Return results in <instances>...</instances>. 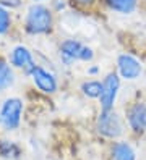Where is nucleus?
Segmentation results:
<instances>
[{"label":"nucleus","instance_id":"obj_1","mask_svg":"<svg viewBox=\"0 0 146 160\" xmlns=\"http://www.w3.org/2000/svg\"><path fill=\"white\" fill-rule=\"evenodd\" d=\"M24 32L29 36H47L54 29V10L44 3H31L23 21Z\"/></svg>","mask_w":146,"mask_h":160},{"label":"nucleus","instance_id":"obj_2","mask_svg":"<svg viewBox=\"0 0 146 160\" xmlns=\"http://www.w3.org/2000/svg\"><path fill=\"white\" fill-rule=\"evenodd\" d=\"M94 129L104 139H109V141L122 139L127 129L125 117L117 108H112V110L99 108V112L96 115V121H94Z\"/></svg>","mask_w":146,"mask_h":160},{"label":"nucleus","instance_id":"obj_3","mask_svg":"<svg viewBox=\"0 0 146 160\" xmlns=\"http://www.w3.org/2000/svg\"><path fill=\"white\" fill-rule=\"evenodd\" d=\"M58 55H60V62L65 67H72L76 62L93 63L96 58V52L93 47L81 42L80 39H75V37H67L60 42Z\"/></svg>","mask_w":146,"mask_h":160},{"label":"nucleus","instance_id":"obj_4","mask_svg":"<svg viewBox=\"0 0 146 160\" xmlns=\"http://www.w3.org/2000/svg\"><path fill=\"white\" fill-rule=\"evenodd\" d=\"M123 82H135L141 79L144 73V65L132 52H120L115 57V68H114Z\"/></svg>","mask_w":146,"mask_h":160},{"label":"nucleus","instance_id":"obj_5","mask_svg":"<svg viewBox=\"0 0 146 160\" xmlns=\"http://www.w3.org/2000/svg\"><path fill=\"white\" fill-rule=\"evenodd\" d=\"M101 79H102V92L97 103H99L101 110H112L117 105L123 81L115 70H109L107 73H104Z\"/></svg>","mask_w":146,"mask_h":160},{"label":"nucleus","instance_id":"obj_6","mask_svg":"<svg viewBox=\"0 0 146 160\" xmlns=\"http://www.w3.org/2000/svg\"><path fill=\"white\" fill-rule=\"evenodd\" d=\"M125 123L135 136H144L146 134V100L144 99H135L128 102L123 108Z\"/></svg>","mask_w":146,"mask_h":160},{"label":"nucleus","instance_id":"obj_7","mask_svg":"<svg viewBox=\"0 0 146 160\" xmlns=\"http://www.w3.org/2000/svg\"><path fill=\"white\" fill-rule=\"evenodd\" d=\"M23 100L19 97H8L0 105V126L5 131H15L21 125Z\"/></svg>","mask_w":146,"mask_h":160},{"label":"nucleus","instance_id":"obj_8","mask_svg":"<svg viewBox=\"0 0 146 160\" xmlns=\"http://www.w3.org/2000/svg\"><path fill=\"white\" fill-rule=\"evenodd\" d=\"M28 76L31 78L36 89L41 91L42 94H49V96H51V94H55L58 91V79H57V76L52 71H49L47 68L41 67V65L36 63V67L29 71Z\"/></svg>","mask_w":146,"mask_h":160},{"label":"nucleus","instance_id":"obj_9","mask_svg":"<svg viewBox=\"0 0 146 160\" xmlns=\"http://www.w3.org/2000/svg\"><path fill=\"white\" fill-rule=\"evenodd\" d=\"M102 10L117 16H133L138 13L143 0H99Z\"/></svg>","mask_w":146,"mask_h":160},{"label":"nucleus","instance_id":"obj_10","mask_svg":"<svg viewBox=\"0 0 146 160\" xmlns=\"http://www.w3.org/2000/svg\"><path fill=\"white\" fill-rule=\"evenodd\" d=\"M10 65H12L13 68L21 70L26 74H29V71L36 67L33 52L29 50L26 45H23V44L15 45L12 49V52H10Z\"/></svg>","mask_w":146,"mask_h":160},{"label":"nucleus","instance_id":"obj_11","mask_svg":"<svg viewBox=\"0 0 146 160\" xmlns=\"http://www.w3.org/2000/svg\"><path fill=\"white\" fill-rule=\"evenodd\" d=\"M109 160H136L135 147L127 139L112 141L109 147Z\"/></svg>","mask_w":146,"mask_h":160},{"label":"nucleus","instance_id":"obj_12","mask_svg":"<svg viewBox=\"0 0 146 160\" xmlns=\"http://www.w3.org/2000/svg\"><path fill=\"white\" fill-rule=\"evenodd\" d=\"M80 92L83 97L89 100H99L101 92H102V79L101 78H86L80 82Z\"/></svg>","mask_w":146,"mask_h":160},{"label":"nucleus","instance_id":"obj_13","mask_svg":"<svg viewBox=\"0 0 146 160\" xmlns=\"http://www.w3.org/2000/svg\"><path fill=\"white\" fill-rule=\"evenodd\" d=\"M15 84V73L10 62L0 58V91H7Z\"/></svg>","mask_w":146,"mask_h":160},{"label":"nucleus","instance_id":"obj_14","mask_svg":"<svg viewBox=\"0 0 146 160\" xmlns=\"http://www.w3.org/2000/svg\"><path fill=\"white\" fill-rule=\"evenodd\" d=\"M0 155L5 158H16L19 155V147L13 141H0Z\"/></svg>","mask_w":146,"mask_h":160},{"label":"nucleus","instance_id":"obj_15","mask_svg":"<svg viewBox=\"0 0 146 160\" xmlns=\"http://www.w3.org/2000/svg\"><path fill=\"white\" fill-rule=\"evenodd\" d=\"M12 28V13L7 7L0 3V36H5Z\"/></svg>","mask_w":146,"mask_h":160},{"label":"nucleus","instance_id":"obj_16","mask_svg":"<svg viewBox=\"0 0 146 160\" xmlns=\"http://www.w3.org/2000/svg\"><path fill=\"white\" fill-rule=\"evenodd\" d=\"M73 3L84 10H91L96 5H99V0H73Z\"/></svg>","mask_w":146,"mask_h":160},{"label":"nucleus","instance_id":"obj_17","mask_svg":"<svg viewBox=\"0 0 146 160\" xmlns=\"http://www.w3.org/2000/svg\"><path fill=\"white\" fill-rule=\"evenodd\" d=\"M86 74H88V78H99L101 76V67L96 63H89L86 68Z\"/></svg>","mask_w":146,"mask_h":160},{"label":"nucleus","instance_id":"obj_18","mask_svg":"<svg viewBox=\"0 0 146 160\" xmlns=\"http://www.w3.org/2000/svg\"><path fill=\"white\" fill-rule=\"evenodd\" d=\"M65 7H67V3L63 2V0H52V10H54V12L60 13Z\"/></svg>","mask_w":146,"mask_h":160},{"label":"nucleus","instance_id":"obj_19","mask_svg":"<svg viewBox=\"0 0 146 160\" xmlns=\"http://www.w3.org/2000/svg\"><path fill=\"white\" fill-rule=\"evenodd\" d=\"M31 2H33V3H44L46 0H31Z\"/></svg>","mask_w":146,"mask_h":160},{"label":"nucleus","instance_id":"obj_20","mask_svg":"<svg viewBox=\"0 0 146 160\" xmlns=\"http://www.w3.org/2000/svg\"><path fill=\"white\" fill-rule=\"evenodd\" d=\"M143 3H144V5H146V0H143Z\"/></svg>","mask_w":146,"mask_h":160}]
</instances>
